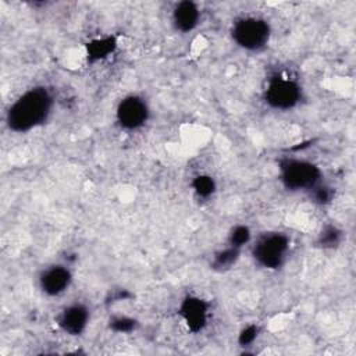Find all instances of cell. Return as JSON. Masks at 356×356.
Wrapping results in <instances>:
<instances>
[{
  "instance_id": "obj_1",
  "label": "cell",
  "mask_w": 356,
  "mask_h": 356,
  "mask_svg": "<svg viewBox=\"0 0 356 356\" xmlns=\"http://www.w3.org/2000/svg\"><path fill=\"white\" fill-rule=\"evenodd\" d=\"M54 103L53 92L47 86H32L8 106L6 125L14 134H28L49 121Z\"/></svg>"
},
{
  "instance_id": "obj_2",
  "label": "cell",
  "mask_w": 356,
  "mask_h": 356,
  "mask_svg": "<svg viewBox=\"0 0 356 356\" xmlns=\"http://www.w3.org/2000/svg\"><path fill=\"white\" fill-rule=\"evenodd\" d=\"M250 256L256 266L267 271L281 270L291 252V236L282 231H266L253 236Z\"/></svg>"
},
{
  "instance_id": "obj_3",
  "label": "cell",
  "mask_w": 356,
  "mask_h": 356,
  "mask_svg": "<svg viewBox=\"0 0 356 356\" xmlns=\"http://www.w3.org/2000/svg\"><path fill=\"white\" fill-rule=\"evenodd\" d=\"M263 100L275 111H289L303 100V86L296 75L288 71H274L264 83Z\"/></svg>"
},
{
  "instance_id": "obj_4",
  "label": "cell",
  "mask_w": 356,
  "mask_h": 356,
  "mask_svg": "<svg viewBox=\"0 0 356 356\" xmlns=\"http://www.w3.org/2000/svg\"><path fill=\"white\" fill-rule=\"evenodd\" d=\"M278 179L289 192H310L323 182L321 168L307 159L282 157L278 160Z\"/></svg>"
},
{
  "instance_id": "obj_5",
  "label": "cell",
  "mask_w": 356,
  "mask_h": 356,
  "mask_svg": "<svg viewBox=\"0 0 356 356\" xmlns=\"http://www.w3.org/2000/svg\"><path fill=\"white\" fill-rule=\"evenodd\" d=\"M232 42L246 51H261L271 39V25L260 15L246 14L236 17L229 28Z\"/></svg>"
},
{
  "instance_id": "obj_6",
  "label": "cell",
  "mask_w": 356,
  "mask_h": 356,
  "mask_svg": "<svg viewBox=\"0 0 356 356\" xmlns=\"http://www.w3.org/2000/svg\"><path fill=\"white\" fill-rule=\"evenodd\" d=\"M150 117V107L147 100L136 93L124 96L115 107V122L127 131H138L146 125Z\"/></svg>"
},
{
  "instance_id": "obj_7",
  "label": "cell",
  "mask_w": 356,
  "mask_h": 356,
  "mask_svg": "<svg viewBox=\"0 0 356 356\" xmlns=\"http://www.w3.org/2000/svg\"><path fill=\"white\" fill-rule=\"evenodd\" d=\"M177 313L189 332L199 334L209 325L211 303L196 293H188L181 299Z\"/></svg>"
},
{
  "instance_id": "obj_8",
  "label": "cell",
  "mask_w": 356,
  "mask_h": 356,
  "mask_svg": "<svg viewBox=\"0 0 356 356\" xmlns=\"http://www.w3.org/2000/svg\"><path fill=\"white\" fill-rule=\"evenodd\" d=\"M72 270L64 263H53L40 270L38 286L44 296L57 298L64 295L72 285Z\"/></svg>"
},
{
  "instance_id": "obj_9",
  "label": "cell",
  "mask_w": 356,
  "mask_h": 356,
  "mask_svg": "<svg viewBox=\"0 0 356 356\" xmlns=\"http://www.w3.org/2000/svg\"><path fill=\"white\" fill-rule=\"evenodd\" d=\"M56 325L70 337L82 335L90 321V309L83 302H71L63 306L56 314Z\"/></svg>"
},
{
  "instance_id": "obj_10",
  "label": "cell",
  "mask_w": 356,
  "mask_h": 356,
  "mask_svg": "<svg viewBox=\"0 0 356 356\" xmlns=\"http://www.w3.org/2000/svg\"><path fill=\"white\" fill-rule=\"evenodd\" d=\"M202 21V8L197 3L182 0L171 10V25L179 33L193 32Z\"/></svg>"
},
{
  "instance_id": "obj_11",
  "label": "cell",
  "mask_w": 356,
  "mask_h": 356,
  "mask_svg": "<svg viewBox=\"0 0 356 356\" xmlns=\"http://www.w3.org/2000/svg\"><path fill=\"white\" fill-rule=\"evenodd\" d=\"M117 49H118V38L111 33H104V35L90 38L83 44L85 58L88 64H97L108 60L111 56L115 54Z\"/></svg>"
},
{
  "instance_id": "obj_12",
  "label": "cell",
  "mask_w": 356,
  "mask_h": 356,
  "mask_svg": "<svg viewBox=\"0 0 356 356\" xmlns=\"http://www.w3.org/2000/svg\"><path fill=\"white\" fill-rule=\"evenodd\" d=\"M242 254V250L229 246V245H224L222 248L217 249L210 259V268L216 273H225L229 271L232 267L236 266V263L239 261Z\"/></svg>"
},
{
  "instance_id": "obj_13",
  "label": "cell",
  "mask_w": 356,
  "mask_h": 356,
  "mask_svg": "<svg viewBox=\"0 0 356 356\" xmlns=\"http://www.w3.org/2000/svg\"><path fill=\"white\" fill-rule=\"evenodd\" d=\"M192 192L197 199L209 200L217 192V182L210 174H197L191 179Z\"/></svg>"
},
{
  "instance_id": "obj_14",
  "label": "cell",
  "mask_w": 356,
  "mask_h": 356,
  "mask_svg": "<svg viewBox=\"0 0 356 356\" xmlns=\"http://www.w3.org/2000/svg\"><path fill=\"white\" fill-rule=\"evenodd\" d=\"M253 239V232L248 224H235L229 228L227 234L225 243L229 246H234L239 250H243L245 246H249Z\"/></svg>"
},
{
  "instance_id": "obj_15",
  "label": "cell",
  "mask_w": 356,
  "mask_h": 356,
  "mask_svg": "<svg viewBox=\"0 0 356 356\" xmlns=\"http://www.w3.org/2000/svg\"><path fill=\"white\" fill-rule=\"evenodd\" d=\"M343 241V231L334 225L325 224L317 234V245L321 249H337Z\"/></svg>"
},
{
  "instance_id": "obj_16",
  "label": "cell",
  "mask_w": 356,
  "mask_h": 356,
  "mask_svg": "<svg viewBox=\"0 0 356 356\" xmlns=\"http://www.w3.org/2000/svg\"><path fill=\"white\" fill-rule=\"evenodd\" d=\"M138 320L134 316L128 314H113L107 321L110 331L115 334H131L138 328Z\"/></svg>"
},
{
  "instance_id": "obj_17",
  "label": "cell",
  "mask_w": 356,
  "mask_h": 356,
  "mask_svg": "<svg viewBox=\"0 0 356 356\" xmlns=\"http://www.w3.org/2000/svg\"><path fill=\"white\" fill-rule=\"evenodd\" d=\"M309 197L312 199V202H314L316 204L320 206H325L330 204L334 199V189L331 186H328L327 184L320 182L317 186H314L310 192H307Z\"/></svg>"
},
{
  "instance_id": "obj_18",
  "label": "cell",
  "mask_w": 356,
  "mask_h": 356,
  "mask_svg": "<svg viewBox=\"0 0 356 356\" xmlns=\"http://www.w3.org/2000/svg\"><path fill=\"white\" fill-rule=\"evenodd\" d=\"M260 335V327L259 324L256 323H249L246 325H243L239 332H238V345L242 346V348H246V346H252L257 338Z\"/></svg>"
}]
</instances>
